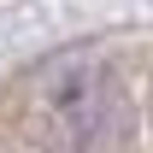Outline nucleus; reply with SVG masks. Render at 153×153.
<instances>
[{"instance_id": "f257e3e1", "label": "nucleus", "mask_w": 153, "mask_h": 153, "mask_svg": "<svg viewBox=\"0 0 153 153\" xmlns=\"http://www.w3.org/2000/svg\"><path fill=\"white\" fill-rule=\"evenodd\" d=\"M36 130L59 153H100L130 135V100L94 53H65L30 88Z\"/></svg>"}]
</instances>
